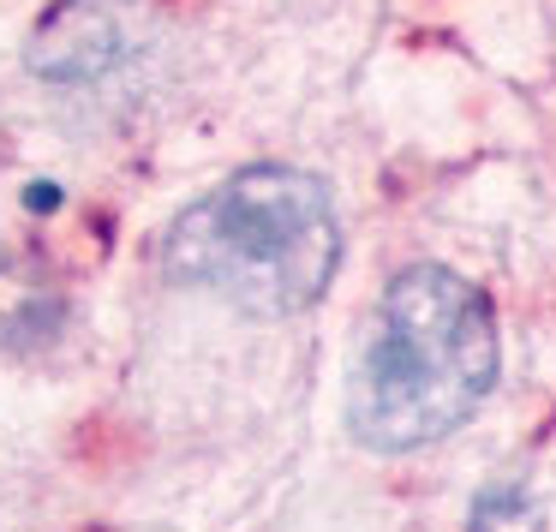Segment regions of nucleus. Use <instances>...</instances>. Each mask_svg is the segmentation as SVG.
Instances as JSON below:
<instances>
[{"label":"nucleus","instance_id":"1","mask_svg":"<svg viewBox=\"0 0 556 532\" xmlns=\"http://www.w3.org/2000/svg\"><path fill=\"white\" fill-rule=\"evenodd\" d=\"M496 312L448 264H407L383 288L348 377V431L371 455H413L496 389Z\"/></svg>","mask_w":556,"mask_h":532},{"label":"nucleus","instance_id":"2","mask_svg":"<svg viewBox=\"0 0 556 532\" xmlns=\"http://www.w3.org/2000/svg\"><path fill=\"white\" fill-rule=\"evenodd\" d=\"M341 264L336 198L317 174L252 162L210 186L162 240L168 281L216 293L245 317H300L329 293Z\"/></svg>","mask_w":556,"mask_h":532},{"label":"nucleus","instance_id":"3","mask_svg":"<svg viewBox=\"0 0 556 532\" xmlns=\"http://www.w3.org/2000/svg\"><path fill=\"white\" fill-rule=\"evenodd\" d=\"M126 54V25L109 0H54L25 42V66L49 85H90Z\"/></svg>","mask_w":556,"mask_h":532},{"label":"nucleus","instance_id":"4","mask_svg":"<svg viewBox=\"0 0 556 532\" xmlns=\"http://www.w3.org/2000/svg\"><path fill=\"white\" fill-rule=\"evenodd\" d=\"M54 324H61V288L49 281V269L0 245V347H30L54 335Z\"/></svg>","mask_w":556,"mask_h":532},{"label":"nucleus","instance_id":"5","mask_svg":"<svg viewBox=\"0 0 556 532\" xmlns=\"http://www.w3.org/2000/svg\"><path fill=\"white\" fill-rule=\"evenodd\" d=\"M472 532H544V515L527 503L520 484H491L472 503Z\"/></svg>","mask_w":556,"mask_h":532}]
</instances>
